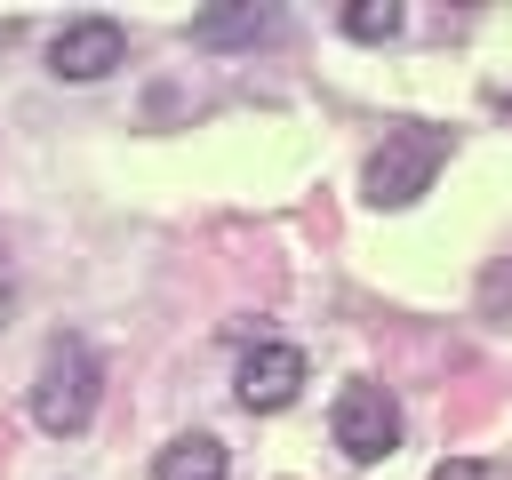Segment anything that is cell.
I'll list each match as a JSON object with an SVG mask.
<instances>
[{"label":"cell","mask_w":512,"mask_h":480,"mask_svg":"<svg viewBox=\"0 0 512 480\" xmlns=\"http://www.w3.org/2000/svg\"><path fill=\"white\" fill-rule=\"evenodd\" d=\"M440 168H448V128L400 120V128H384V144L368 152L360 192H368V208H408V200H424V192H432V176H440Z\"/></svg>","instance_id":"cell-2"},{"label":"cell","mask_w":512,"mask_h":480,"mask_svg":"<svg viewBox=\"0 0 512 480\" xmlns=\"http://www.w3.org/2000/svg\"><path fill=\"white\" fill-rule=\"evenodd\" d=\"M344 32H352V40H392V32H400V0H360V8H344Z\"/></svg>","instance_id":"cell-8"},{"label":"cell","mask_w":512,"mask_h":480,"mask_svg":"<svg viewBox=\"0 0 512 480\" xmlns=\"http://www.w3.org/2000/svg\"><path fill=\"white\" fill-rule=\"evenodd\" d=\"M112 64H128V32L112 16H80V24H64L48 40V72L56 80H104Z\"/></svg>","instance_id":"cell-4"},{"label":"cell","mask_w":512,"mask_h":480,"mask_svg":"<svg viewBox=\"0 0 512 480\" xmlns=\"http://www.w3.org/2000/svg\"><path fill=\"white\" fill-rule=\"evenodd\" d=\"M432 480H504V472H496V464H472V456H456V464H440Z\"/></svg>","instance_id":"cell-10"},{"label":"cell","mask_w":512,"mask_h":480,"mask_svg":"<svg viewBox=\"0 0 512 480\" xmlns=\"http://www.w3.org/2000/svg\"><path fill=\"white\" fill-rule=\"evenodd\" d=\"M224 472H232V456H224L216 432H176L152 456V480H224Z\"/></svg>","instance_id":"cell-6"},{"label":"cell","mask_w":512,"mask_h":480,"mask_svg":"<svg viewBox=\"0 0 512 480\" xmlns=\"http://www.w3.org/2000/svg\"><path fill=\"white\" fill-rule=\"evenodd\" d=\"M328 432H336V448H344L352 464H376V456H392V448H400V408H392V392H384V384H344V392H336Z\"/></svg>","instance_id":"cell-3"},{"label":"cell","mask_w":512,"mask_h":480,"mask_svg":"<svg viewBox=\"0 0 512 480\" xmlns=\"http://www.w3.org/2000/svg\"><path fill=\"white\" fill-rule=\"evenodd\" d=\"M296 392H304V352H296V344H256V352L240 360V408L272 416V408H288Z\"/></svg>","instance_id":"cell-5"},{"label":"cell","mask_w":512,"mask_h":480,"mask_svg":"<svg viewBox=\"0 0 512 480\" xmlns=\"http://www.w3.org/2000/svg\"><path fill=\"white\" fill-rule=\"evenodd\" d=\"M96 400H104V360L88 336H48L40 352V376H32V424L72 440L96 424Z\"/></svg>","instance_id":"cell-1"},{"label":"cell","mask_w":512,"mask_h":480,"mask_svg":"<svg viewBox=\"0 0 512 480\" xmlns=\"http://www.w3.org/2000/svg\"><path fill=\"white\" fill-rule=\"evenodd\" d=\"M256 32H272V16H264V8H208V16H192V40H200V48L256 40Z\"/></svg>","instance_id":"cell-7"},{"label":"cell","mask_w":512,"mask_h":480,"mask_svg":"<svg viewBox=\"0 0 512 480\" xmlns=\"http://www.w3.org/2000/svg\"><path fill=\"white\" fill-rule=\"evenodd\" d=\"M480 304H488V312H504V304H512V264H496V272H488V288H480Z\"/></svg>","instance_id":"cell-9"}]
</instances>
